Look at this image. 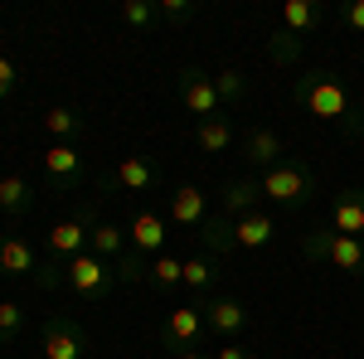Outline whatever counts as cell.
I'll return each mask as SVG.
<instances>
[{"mask_svg":"<svg viewBox=\"0 0 364 359\" xmlns=\"http://www.w3.org/2000/svg\"><path fill=\"white\" fill-rule=\"evenodd\" d=\"M296 102L311 112V117H326V122H336L340 132L350 141L364 136V102L350 97V87L340 83L336 73H326V68H311L306 78H296Z\"/></svg>","mask_w":364,"mask_h":359,"instance_id":"cell-1","label":"cell"},{"mask_svg":"<svg viewBox=\"0 0 364 359\" xmlns=\"http://www.w3.org/2000/svg\"><path fill=\"white\" fill-rule=\"evenodd\" d=\"M301 252L311 262H331L345 277H364V238H345L336 228H316V233H301Z\"/></svg>","mask_w":364,"mask_h":359,"instance_id":"cell-2","label":"cell"},{"mask_svg":"<svg viewBox=\"0 0 364 359\" xmlns=\"http://www.w3.org/2000/svg\"><path fill=\"white\" fill-rule=\"evenodd\" d=\"M257 185H262V199H272V204H282V209H301L311 194H316V170L287 156L282 166L262 170Z\"/></svg>","mask_w":364,"mask_h":359,"instance_id":"cell-3","label":"cell"},{"mask_svg":"<svg viewBox=\"0 0 364 359\" xmlns=\"http://www.w3.org/2000/svg\"><path fill=\"white\" fill-rule=\"evenodd\" d=\"M63 282L83 296V301H107L117 286V267L112 262H102L97 252H78V257H68V267H63Z\"/></svg>","mask_w":364,"mask_h":359,"instance_id":"cell-4","label":"cell"},{"mask_svg":"<svg viewBox=\"0 0 364 359\" xmlns=\"http://www.w3.org/2000/svg\"><path fill=\"white\" fill-rule=\"evenodd\" d=\"M92 204H83L73 219L54 223L49 233H44V248H49V257L54 262H68V257H78V252H87V233H92Z\"/></svg>","mask_w":364,"mask_h":359,"instance_id":"cell-5","label":"cell"},{"mask_svg":"<svg viewBox=\"0 0 364 359\" xmlns=\"http://www.w3.org/2000/svg\"><path fill=\"white\" fill-rule=\"evenodd\" d=\"M199 335H204V306L190 301V306H175L166 321H161V345L166 350H195L199 345Z\"/></svg>","mask_w":364,"mask_h":359,"instance_id":"cell-6","label":"cell"},{"mask_svg":"<svg viewBox=\"0 0 364 359\" xmlns=\"http://www.w3.org/2000/svg\"><path fill=\"white\" fill-rule=\"evenodd\" d=\"M87 355V331L73 316H49L44 321V359H83Z\"/></svg>","mask_w":364,"mask_h":359,"instance_id":"cell-7","label":"cell"},{"mask_svg":"<svg viewBox=\"0 0 364 359\" xmlns=\"http://www.w3.org/2000/svg\"><path fill=\"white\" fill-rule=\"evenodd\" d=\"M180 102H185V112H195L199 122H209V117H219V87H214V78L204 73V68H180Z\"/></svg>","mask_w":364,"mask_h":359,"instance_id":"cell-8","label":"cell"},{"mask_svg":"<svg viewBox=\"0 0 364 359\" xmlns=\"http://www.w3.org/2000/svg\"><path fill=\"white\" fill-rule=\"evenodd\" d=\"M44 175H49V185H58V190H73V185L83 180V156H78L68 141H54V146L44 151Z\"/></svg>","mask_w":364,"mask_h":359,"instance_id":"cell-9","label":"cell"},{"mask_svg":"<svg viewBox=\"0 0 364 359\" xmlns=\"http://www.w3.org/2000/svg\"><path fill=\"white\" fill-rule=\"evenodd\" d=\"M243 156H248V166L272 170V166L287 161V141H282L272 127H252L248 136H243Z\"/></svg>","mask_w":364,"mask_h":359,"instance_id":"cell-10","label":"cell"},{"mask_svg":"<svg viewBox=\"0 0 364 359\" xmlns=\"http://www.w3.org/2000/svg\"><path fill=\"white\" fill-rule=\"evenodd\" d=\"M112 185L127 190V194H146V190L161 185V166H156L151 156H127V161L112 170Z\"/></svg>","mask_w":364,"mask_h":359,"instance_id":"cell-11","label":"cell"},{"mask_svg":"<svg viewBox=\"0 0 364 359\" xmlns=\"http://www.w3.org/2000/svg\"><path fill=\"white\" fill-rule=\"evenodd\" d=\"M277 238V219L272 214H243V219H233V248H243V252H262L267 243Z\"/></svg>","mask_w":364,"mask_h":359,"instance_id":"cell-12","label":"cell"},{"mask_svg":"<svg viewBox=\"0 0 364 359\" xmlns=\"http://www.w3.org/2000/svg\"><path fill=\"white\" fill-rule=\"evenodd\" d=\"M204 326L214 335H224V340H233L238 331H248V306L233 301V296H219V301L204 306Z\"/></svg>","mask_w":364,"mask_h":359,"instance_id":"cell-13","label":"cell"},{"mask_svg":"<svg viewBox=\"0 0 364 359\" xmlns=\"http://www.w3.org/2000/svg\"><path fill=\"white\" fill-rule=\"evenodd\" d=\"M331 228L345 238H360L364 233V190H340L331 204Z\"/></svg>","mask_w":364,"mask_h":359,"instance_id":"cell-14","label":"cell"},{"mask_svg":"<svg viewBox=\"0 0 364 359\" xmlns=\"http://www.w3.org/2000/svg\"><path fill=\"white\" fill-rule=\"evenodd\" d=\"M0 272L5 277H34L39 272V257L20 233H0Z\"/></svg>","mask_w":364,"mask_h":359,"instance_id":"cell-15","label":"cell"},{"mask_svg":"<svg viewBox=\"0 0 364 359\" xmlns=\"http://www.w3.org/2000/svg\"><path fill=\"white\" fill-rule=\"evenodd\" d=\"M204 219H209V199H204V190L180 185V190L170 194V223H180V228H199Z\"/></svg>","mask_w":364,"mask_h":359,"instance_id":"cell-16","label":"cell"},{"mask_svg":"<svg viewBox=\"0 0 364 359\" xmlns=\"http://www.w3.org/2000/svg\"><path fill=\"white\" fill-rule=\"evenodd\" d=\"M166 214H156V209H141L136 219H132V252H161L166 248Z\"/></svg>","mask_w":364,"mask_h":359,"instance_id":"cell-17","label":"cell"},{"mask_svg":"<svg viewBox=\"0 0 364 359\" xmlns=\"http://www.w3.org/2000/svg\"><path fill=\"white\" fill-rule=\"evenodd\" d=\"M257 204H262V185L257 180H228L224 185V214L228 219H243V214H257Z\"/></svg>","mask_w":364,"mask_h":359,"instance_id":"cell-18","label":"cell"},{"mask_svg":"<svg viewBox=\"0 0 364 359\" xmlns=\"http://www.w3.org/2000/svg\"><path fill=\"white\" fill-rule=\"evenodd\" d=\"M146 286H156V291H175V286H185V262L170 257V252H156V257L146 262Z\"/></svg>","mask_w":364,"mask_h":359,"instance_id":"cell-19","label":"cell"},{"mask_svg":"<svg viewBox=\"0 0 364 359\" xmlns=\"http://www.w3.org/2000/svg\"><path fill=\"white\" fill-rule=\"evenodd\" d=\"M34 209V190H29V180L20 175H0V214H10V219H20Z\"/></svg>","mask_w":364,"mask_h":359,"instance_id":"cell-20","label":"cell"},{"mask_svg":"<svg viewBox=\"0 0 364 359\" xmlns=\"http://www.w3.org/2000/svg\"><path fill=\"white\" fill-rule=\"evenodd\" d=\"M87 252H97L102 262H117L122 252H127V233L117 228V223H92V233H87Z\"/></svg>","mask_w":364,"mask_h":359,"instance_id":"cell-21","label":"cell"},{"mask_svg":"<svg viewBox=\"0 0 364 359\" xmlns=\"http://www.w3.org/2000/svg\"><path fill=\"white\" fill-rule=\"evenodd\" d=\"M195 141H199L204 156H224L228 146H233V122L228 117H209V122L195 127Z\"/></svg>","mask_w":364,"mask_h":359,"instance_id":"cell-22","label":"cell"},{"mask_svg":"<svg viewBox=\"0 0 364 359\" xmlns=\"http://www.w3.org/2000/svg\"><path fill=\"white\" fill-rule=\"evenodd\" d=\"M214 282H219V262H214L209 252L185 257V286H190L195 296H209V291H214Z\"/></svg>","mask_w":364,"mask_h":359,"instance_id":"cell-23","label":"cell"},{"mask_svg":"<svg viewBox=\"0 0 364 359\" xmlns=\"http://www.w3.org/2000/svg\"><path fill=\"white\" fill-rule=\"evenodd\" d=\"M282 29L296 34V39H301V34H316V29H321V10H316L311 0H287V10H282Z\"/></svg>","mask_w":364,"mask_h":359,"instance_id":"cell-24","label":"cell"},{"mask_svg":"<svg viewBox=\"0 0 364 359\" xmlns=\"http://www.w3.org/2000/svg\"><path fill=\"white\" fill-rule=\"evenodd\" d=\"M199 238L214 248V257L233 252V219H228V214H209V219L199 223Z\"/></svg>","mask_w":364,"mask_h":359,"instance_id":"cell-25","label":"cell"},{"mask_svg":"<svg viewBox=\"0 0 364 359\" xmlns=\"http://www.w3.org/2000/svg\"><path fill=\"white\" fill-rule=\"evenodd\" d=\"M78 127H83V122H78V112H68V107H49V112H44V132H49L54 141L78 136Z\"/></svg>","mask_w":364,"mask_h":359,"instance_id":"cell-26","label":"cell"},{"mask_svg":"<svg viewBox=\"0 0 364 359\" xmlns=\"http://www.w3.org/2000/svg\"><path fill=\"white\" fill-rule=\"evenodd\" d=\"M214 87H219V102H224V107H238L243 92H248V78H243L238 68H224V73H214Z\"/></svg>","mask_w":364,"mask_h":359,"instance_id":"cell-27","label":"cell"},{"mask_svg":"<svg viewBox=\"0 0 364 359\" xmlns=\"http://www.w3.org/2000/svg\"><path fill=\"white\" fill-rule=\"evenodd\" d=\"M122 25H132V29L161 25V15H156V0H127V5H122Z\"/></svg>","mask_w":364,"mask_h":359,"instance_id":"cell-28","label":"cell"},{"mask_svg":"<svg viewBox=\"0 0 364 359\" xmlns=\"http://www.w3.org/2000/svg\"><path fill=\"white\" fill-rule=\"evenodd\" d=\"M156 15H161V25H190L199 5L195 0H156Z\"/></svg>","mask_w":364,"mask_h":359,"instance_id":"cell-29","label":"cell"},{"mask_svg":"<svg viewBox=\"0 0 364 359\" xmlns=\"http://www.w3.org/2000/svg\"><path fill=\"white\" fill-rule=\"evenodd\" d=\"M267 54H272V63H296V58H301V39L287 34V29H277V34L267 39Z\"/></svg>","mask_w":364,"mask_h":359,"instance_id":"cell-30","label":"cell"},{"mask_svg":"<svg viewBox=\"0 0 364 359\" xmlns=\"http://www.w3.org/2000/svg\"><path fill=\"white\" fill-rule=\"evenodd\" d=\"M20 331H25V311L15 301H0V345H10Z\"/></svg>","mask_w":364,"mask_h":359,"instance_id":"cell-31","label":"cell"},{"mask_svg":"<svg viewBox=\"0 0 364 359\" xmlns=\"http://www.w3.org/2000/svg\"><path fill=\"white\" fill-rule=\"evenodd\" d=\"M112 267H117V282H122V286H132V282H146V262H141V257H136L132 248L122 252Z\"/></svg>","mask_w":364,"mask_h":359,"instance_id":"cell-32","label":"cell"},{"mask_svg":"<svg viewBox=\"0 0 364 359\" xmlns=\"http://www.w3.org/2000/svg\"><path fill=\"white\" fill-rule=\"evenodd\" d=\"M63 267H68V262H54V257H44V262H39V272H34V286L54 291L58 282H63Z\"/></svg>","mask_w":364,"mask_h":359,"instance_id":"cell-33","label":"cell"},{"mask_svg":"<svg viewBox=\"0 0 364 359\" xmlns=\"http://www.w3.org/2000/svg\"><path fill=\"white\" fill-rule=\"evenodd\" d=\"M340 25L364 34V0H345V10H340Z\"/></svg>","mask_w":364,"mask_h":359,"instance_id":"cell-34","label":"cell"},{"mask_svg":"<svg viewBox=\"0 0 364 359\" xmlns=\"http://www.w3.org/2000/svg\"><path fill=\"white\" fill-rule=\"evenodd\" d=\"M15 83H20V73H15V63L0 54V97H10L15 92Z\"/></svg>","mask_w":364,"mask_h":359,"instance_id":"cell-35","label":"cell"},{"mask_svg":"<svg viewBox=\"0 0 364 359\" xmlns=\"http://www.w3.org/2000/svg\"><path fill=\"white\" fill-rule=\"evenodd\" d=\"M214 359H252V355L243 350V345H233V340H228L224 350H214Z\"/></svg>","mask_w":364,"mask_h":359,"instance_id":"cell-36","label":"cell"},{"mask_svg":"<svg viewBox=\"0 0 364 359\" xmlns=\"http://www.w3.org/2000/svg\"><path fill=\"white\" fill-rule=\"evenodd\" d=\"M175 359H209V355H199V350H180Z\"/></svg>","mask_w":364,"mask_h":359,"instance_id":"cell-37","label":"cell"}]
</instances>
